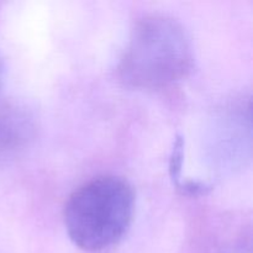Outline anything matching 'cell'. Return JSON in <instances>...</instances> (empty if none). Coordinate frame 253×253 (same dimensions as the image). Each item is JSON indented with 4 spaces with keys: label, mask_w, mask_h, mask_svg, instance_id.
Here are the masks:
<instances>
[{
    "label": "cell",
    "mask_w": 253,
    "mask_h": 253,
    "mask_svg": "<svg viewBox=\"0 0 253 253\" xmlns=\"http://www.w3.org/2000/svg\"><path fill=\"white\" fill-rule=\"evenodd\" d=\"M135 211V192L123 177L104 174L73 190L64 205L69 239L86 252H101L126 235Z\"/></svg>",
    "instance_id": "2"
},
{
    "label": "cell",
    "mask_w": 253,
    "mask_h": 253,
    "mask_svg": "<svg viewBox=\"0 0 253 253\" xmlns=\"http://www.w3.org/2000/svg\"><path fill=\"white\" fill-rule=\"evenodd\" d=\"M31 116L12 104H0V155H7L24 147L31 138Z\"/></svg>",
    "instance_id": "3"
},
{
    "label": "cell",
    "mask_w": 253,
    "mask_h": 253,
    "mask_svg": "<svg viewBox=\"0 0 253 253\" xmlns=\"http://www.w3.org/2000/svg\"><path fill=\"white\" fill-rule=\"evenodd\" d=\"M2 77H4V64H2L1 57H0V86L2 83Z\"/></svg>",
    "instance_id": "4"
},
{
    "label": "cell",
    "mask_w": 253,
    "mask_h": 253,
    "mask_svg": "<svg viewBox=\"0 0 253 253\" xmlns=\"http://www.w3.org/2000/svg\"><path fill=\"white\" fill-rule=\"evenodd\" d=\"M193 62L192 40L185 27L169 15L152 12L133 25L118 73L132 88L161 89L185 78Z\"/></svg>",
    "instance_id": "1"
}]
</instances>
